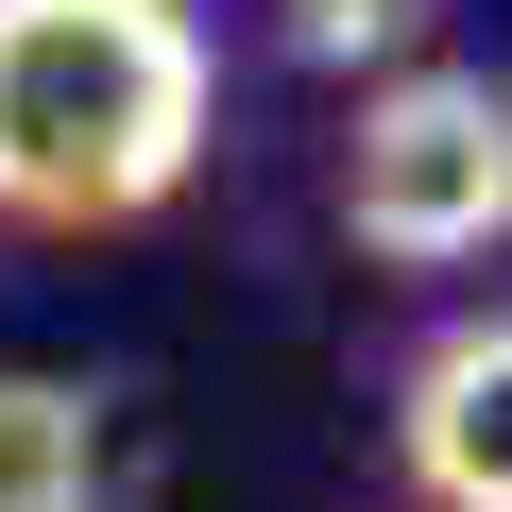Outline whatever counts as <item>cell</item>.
<instances>
[{"label": "cell", "instance_id": "6da1fadb", "mask_svg": "<svg viewBox=\"0 0 512 512\" xmlns=\"http://www.w3.org/2000/svg\"><path fill=\"white\" fill-rule=\"evenodd\" d=\"M222 69L188 0H0V205L18 222H154L205 171Z\"/></svg>", "mask_w": 512, "mask_h": 512}, {"label": "cell", "instance_id": "3957f363", "mask_svg": "<svg viewBox=\"0 0 512 512\" xmlns=\"http://www.w3.org/2000/svg\"><path fill=\"white\" fill-rule=\"evenodd\" d=\"M393 478L427 512H512V308L444 325L393 376Z\"/></svg>", "mask_w": 512, "mask_h": 512}, {"label": "cell", "instance_id": "7a4b0ae2", "mask_svg": "<svg viewBox=\"0 0 512 512\" xmlns=\"http://www.w3.org/2000/svg\"><path fill=\"white\" fill-rule=\"evenodd\" d=\"M342 239L393 274H461L512 239V86L495 69H393L342 137Z\"/></svg>", "mask_w": 512, "mask_h": 512}, {"label": "cell", "instance_id": "277c9868", "mask_svg": "<svg viewBox=\"0 0 512 512\" xmlns=\"http://www.w3.org/2000/svg\"><path fill=\"white\" fill-rule=\"evenodd\" d=\"M0 512H103V393L0 359Z\"/></svg>", "mask_w": 512, "mask_h": 512}, {"label": "cell", "instance_id": "5b68a950", "mask_svg": "<svg viewBox=\"0 0 512 512\" xmlns=\"http://www.w3.org/2000/svg\"><path fill=\"white\" fill-rule=\"evenodd\" d=\"M393 35H410V0H291V52H325V69L342 52H393Z\"/></svg>", "mask_w": 512, "mask_h": 512}]
</instances>
